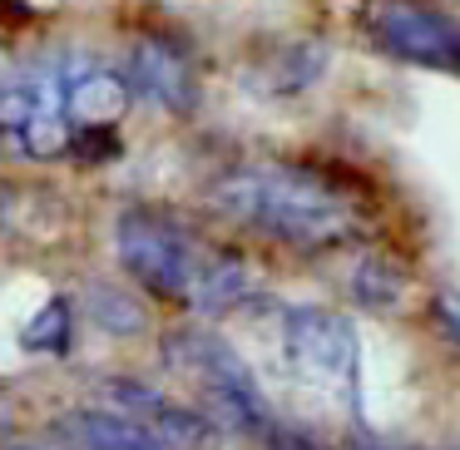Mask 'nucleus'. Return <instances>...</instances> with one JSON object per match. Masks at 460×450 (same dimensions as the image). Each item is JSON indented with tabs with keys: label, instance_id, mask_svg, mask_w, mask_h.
I'll use <instances>...</instances> for the list:
<instances>
[{
	"label": "nucleus",
	"instance_id": "obj_9",
	"mask_svg": "<svg viewBox=\"0 0 460 450\" xmlns=\"http://www.w3.org/2000/svg\"><path fill=\"white\" fill-rule=\"evenodd\" d=\"M75 436L84 440V450H169L164 440H154L144 430V420H129V416H90L75 420Z\"/></svg>",
	"mask_w": 460,
	"mask_h": 450
},
{
	"label": "nucleus",
	"instance_id": "obj_1",
	"mask_svg": "<svg viewBox=\"0 0 460 450\" xmlns=\"http://www.w3.org/2000/svg\"><path fill=\"white\" fill-rule=\"evenodd\" d=\"M213 208L292 248H332L361 228L357 199L302 163H243L223 173L213 183Z\"/></svg>",
	"mask_w": 460,
	"mask_h": 450
},
{
	"label": "nucleus",
	"instance_id": "obj_10",
	"mask_svg": "<svg viewBox=\"0 0 460 450\" xmlns=\"http://www.w3.org/2000/svg\"><path fill=\"white\" fill-rule=\"evenodd\" d=\"M25 351H70V302L55 297L40 317L25 327Z\"/></svg>",
	"mask_w": 460,
	"mask_h": 450
},
{
	"label": "nucleus",
	"instance_id": "obj_11",
	"mask_svg": "<svg viewBox=\"0 0 460 450\" xmlns=\"http://www.w3.org/2000/svg\"><path fill=\"white\" fill-rule=\"evenodd\" d=\"M357 292H361V302H367V307H396L401 272L391 268L386 258H367V262H361V272H357Z\"/></svg>",
	"mask_w": 460,
	"mask_h": 450
},
{
	"label": "nucleus",
	"instance_id": "obj_6",
	"mask_svg": "<svg viewBox=\"0 0 460 450\" xmlns=\"http://www.w3.org/2000/svg\"><path fill=\"white\" fill-rule=\"evenodd\" d=\"M376 35L391 55L401 60H416V65H450L460 60V35H456V21L440 11H416V5H386L376 11Z\"/></svg>",
	"mask_w": 460,
	"mask_h": 450
},
{
	"label": "nucleus",
	"instance_id": "obj_4",
	"mask_svg": "<svg viewBox=\"0 0 460 450\" xmlns=\"http://www.w3.org/2000/svg\"><path fill=\"white\" fill-rule=\"evenodd\" d=\"M278 351L292 381L327 396H357V337L351 322L322 307H282L278 312Z\"/></svg>",
	"mask_w": 460,
	"mask_h": 450
},
{
	"label": "nucleus",
	"instance_id": "obj_13",
	"mask_svg": "<svg viewBox=\"0 0 460 450\" xmlns=\"http://www.w3.org/2000/svg\"><path fill=\"white\" fill-rule=\"evenodd\" d=\"M5 70H11V65H5V55H0V80H5Z\"/></svg>",
	"mask_w": 460,
	"mask_h": 450
},
{
	"label": "nucleus",
	"instance_id": "obj_2",
	"mask_svg": "<svg viewBox=\"0 0 460 450\" xmlns=\"http://www.w3.org/2000/svg\"><path fill=\"white\" fill-rule=\"evenodd\" d=\"M0 134L25 159H55L75 144V124L65 110V55L5 70V80H0Z\"/></svg>",
	"mask_w": 460,
	"mask_h": 450
},
{
	"label": "nucleus",
	"instance_id": "obj_7",
	"mask_svg": "<svg viewBox=\"0 0 460 450\" xmlns=\"http://www.w3.org/2000/svg\"><path fill=\"white\" fill-rule=\"evenodd\" d=\"M124 104H129L124 75H114L110 65H100L94 55H65V110H70L75 134L114 129Z\"/></svg>",
	"mask_w": 460,
	"mask_h": 450
},
{
	"label": "nucleus",
	"instance_id": "obj_8",
	"mask_svg": "<svg viewBox=\"0 0 460 450\" xmlns=\"http://www.w3.org/2000/svg\"><path fill=\"white\" fill-rule=\"evenodd\" d=\"M129 80H134V90H139L144 100H154L159 110H173V114H189L193 100H199L189 55H183L173 40H164V35H144V40H134Z\"/></svg>",
	"mask_w": 460,
	"mask_h": 450
},
{
	"label": "nucleus",
	"instance_id": "obj_12",
	"mask_svg": "<svg viewBox=\"0 0 460 450\" xmlns=\"http://www.w3.org/2000/svg\"><path fill=\"white\" fill-rule=\"evenodd\" d=\"M94 317H100L110 331H129V327H139V312L124 307V297H119V292H110V287L94 292Z\"/></svg>",
	"mask_w": 460,
	"mask_h": 450
},
{
	"label": "nucleus",
	"instance_id": "obj_5",
	"mask_svg": "<svg viewBox=\"0 0 460 450\" xmlns=\"http://www.w3.org/2000/svg\"><path fill=\"white\" fill-rule=\"evenodd\" d=\"M164 357L199 381L213 420H223L233 430H268V401H262L252 371L243 366V357L228 341L208 337V331H173Z\"/></svg>",
	"mask_w": 460,
	"mask_h": 450
},
{
	"label": "nucleus",
	"instance_id": "obj_3",
	"mask_svg": "<svg viewBox=\"0 0 460 450\" xmlns=\"http://www.w3.org/2000/svg\"><path fill=\"white\" fill-rule=\"evenodd\" d=\"M119 258L139 278V287H149L154 297L189 302L193 282L208 268L213 252L199 243V233H189L183 223L164 218V213H124L119 218Z\"/></svg>",
	"mask_w": 460,
	"mask_h": 450
}]
</instances>
